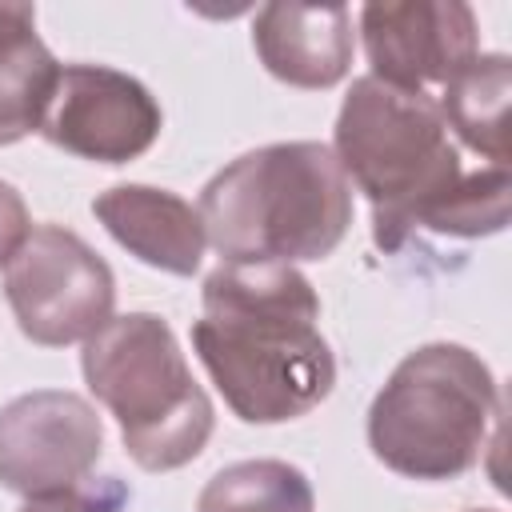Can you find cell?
I'll use <instances>...</instances> for the list:
<instances>
[{
	"label": "cell",
	"mask_w": 512,
	"mask_h": 512,
	"mask_svg": "<svg viewBox=\"0 0 512 512\" xmlns=\"http://www.w3.org/2000/svg\"><path fill=\"white\" fill-rule=\"evenodd\" d=\"M204 316L192 348L244 424H284L312 412L336 384L320 336V300L292 264H220L204 276Z\"/></svg>",
	"instance_id": "obj_1"
},
{
	"label": "cell",
	"mask_w": 512,
	"mask_h": 512,
	"mask_svg": "<svg viewBox=\"0 0 512 512\" xmlns=\"http://www.w3.org/2000/svg\"><path fill=\"white\" fill-rule=\"evenodd\" d=\"M224 264H304L336 252L352 224V184L320 140L264 144L220 168L196 204Z\"/></svg>",
	"instance_id": "obj_2"
},
{
	"label": "cell",
	"mask_w": 512,
	"mask_h": 512,
	"mask_svg": "<svg viewBox=\"0 0 512 512\" xmlns=\"http://www.w3.org/2000/svg\"><path fill=\"white\" fill-rule=\"evenodd\" d=\"M332 156L348 184L368 196L380 252H400L464 176L436 100L376 76L352 80L336 116Z\"/></svg>",
	"instance_id": "obj_3"
},
{
	"label": "cell",
	"mask_w": 512,
	"mask_h": 512,
	"mask_svg": "<svg viewBox=\"0 0 512 512\" xmlns=\"http://www.w3.org/2000/svg\"><path fill=\"white\" fill-rule=\"evenodd\" d=\"M500 420L492 368L464 344H424L408 352L368 408L372 456L408 480H456L484 456Z\"/></svg>",
	"instance_id": "obj_4"
},
{
	"label": "cell",
	"mask_w": 512,
	"mask_h": 512,
	"mask_svg": "<svg viewBox=\"0 0 512 512\" xmlns=\"http://www.w3.org/2000/svg\"><path fill=\"white\" fill-rule=\"evenodd\" d=\"M80 372L88 392L116 416L124 448L144 472H172L204 452L216 424L212 400L160 316H112L84 340Z\"/></svg>",
	"instance_id": "obj_5"
},
{
	"label": "cell",
	"mask_w": 512,
	"mask_h": 512,
	"mask_svg": "<svg viewBox=\"0 0 512 512\" xmlns=\"http://www.w3.org/2000/svg\"><path fill=\"white\" fill-rule=\"evenodd\" d=\"M4 296L32 344L64 348L96 336L112 320L116 276L72 228L32 224L16 256L4 264Z\"/></svg>",
	"instance_id": "obj_6"
},
{
	"label": "cell",
	"mask_w": 512,
	"mask_h": 512,
	"mask_svg": "<svg viewBox=\"0 0 512 512\" xmlns=\"http://www.w3.org/2000/svg\"><path fill=\"white\" fill-rule=\"evenodd\" d=\"M156 96L108 64H64L40 120V136L92 164H128L160 136Z\"/></svg>",
	"instance_id": "obj_7"
},
{
	"label": "cell",
	"mask_w": 512,
	"mask_h": 512,
	"mask_svg": "<svg viewBox=\"0 0 512 512\" xmlns=\"http://www.w3.org/2000/svg\"><path fill=\"white\" fill-rule=\"evenodd\" d=\"M104 448L96 408L64 388H36L0 408V484L16 496H48L88 480Z\"/></svg>",
	"instance_id": "obj_8"
},
{
	"label": "cell",
	"mask_w": 512,
	"mask_h": 512,
	"mask_svg": "<svg viewBox=\"0 0 512 512\" xmlns=\"http://www.w3.org/2000/svg\"><path fill=\"white\" fill-rule=\"evenodd\" d=\"M360 40L376 80L424 92L444 88L480 56L476 12L460 0H388L360 8Z\"/></svg>",
	"instance_id": "obj_9"
},
{
	"label": "cell",
	"mask_w": 512,
	"mask_h": 512,
	"mask_svg": "<svg viewBox=\"0 0 512 512\" xmlns=\"http://www.w3.org/2000/svg\"><path fill=\"white\" fill-rule=\"evenodd\" d=\"M252 44L268 76L292 88H332L352 68V12L344 4H264Z\"/></svg>",
	"instance_id": "obj_10"
},
{
	"label": "cell",
	"mask_w": 512,
	"mask_h": 512,
	"mask_svg": "<svg viewBox=\"0 0 512 512\" xmlns=\"http://www.w3.org/2000/svg\"><path fill=\"white\" fill-rule=\"evenodd\" d=\"M92 216L120 248H128L148 268L192 276L204 260V220L188 200L168 188L116 184L92 200Z\"/></svg>",
	"instance_id": "obj_11"
},
{
	"label": "cell",
	"mask_w": 512,
	"mask_h": 512,
	"mask_svg": "<svg viewBox=\"0 0 512 512\" xmlns=\"http://www.w3.org/2000/svg\"><path fill=\"white\" fill-rule=\"evenodd\" d=\"M60 60L36 36V8L0 0V148L40 132Z\"/></svg>",
	"instance_id": "obj_12"
},
{
	"label": "cell",
	"mask_w": 512,
	"mask_h": 512,
	"mask_svg": "<svg viewBox=\"0 0 512 512\" xmlns=\"http://www.w3.org/2000/svg\"><path fill=\"white\" fill-rule=\"evenodd\" d=\"M508 96H512V60L504 52L472 56L440 88V120L488 164L508 168Z\"/></svg>",
	"instance_id": "obj_13"
},
{
	"label": "cell",
	"mask_w": 512,
	"mask_h": 512,
	"mask_svg": "<svg viewBox=\"0 0 512 512\" xmlns=\"http://www.w3.org/2000/svg\"><path fill=\"white\" fill-rule=\"evenodd\" d=\"M196 512H316V492L288 460H240L200 488Z\"/></svg>",
	"instance_id": "obj_14"
},
{
	"label": "cell",
	"mask_w": 512,
	"mask_h": 512,
	"mask_svg": "<svg viewBox=\"0 0 512 512\" xmlns=\"http://www.w3.org/2000/svg\"><path fill=\"white\" fill-rule=\"evenodd\" d=\"M512 208V180L508 168L488 164L476 172H464L460 184L428 212L420 228L436 236H456V240H476V236H496L508 224Z\"/></svg>",
	"instance_id": "obj_15"
},
{
	"label": "cell",
	"mask_w": 512,
	"mask_h": 512,
	"mask_svg": "<svg viewBox=\"0 0 512 512\" xmlns=\"http://www.w3.org/2000/svg\"><path fill=\"white\" fill-rule=\"evenodd\" d=\"M128 488L120 480H84L76 488L64 492H48V496H32L20 512H120L128 504Z\"/></svg>",
	"instance_id": "obj_16"
},
{
	"label": "cell",
	"mask_w": 512,
	"mask_h": 512,
	"mask_svg": "<svg viewBox=\"0 0 512 512\" xmlns=\"http://www.w3.org/2000/svg\"><path fill=\"white\" fill-rule=\"evenodd\" d=\"M28 232H32V220H28V208H24L20 192L0 180V268L16 256V248L24 244Z\"/></svg>",
	"instance_id": "obj_17"
},
{
	"label": "cell",
	"mask_w": 512,
	"mask_h": 512,
	"mask_svg": "<svg viewBox=\"0 0 512 512\" xmlns=\"http://www.w3.org/2000/svg\"><path fill=\"white\" fill-rule=\"evenodd\" d=\"M468 512H496V508H468Z\"/></svg>",
	"instance_id": "obj_18"
}]
</instances>
